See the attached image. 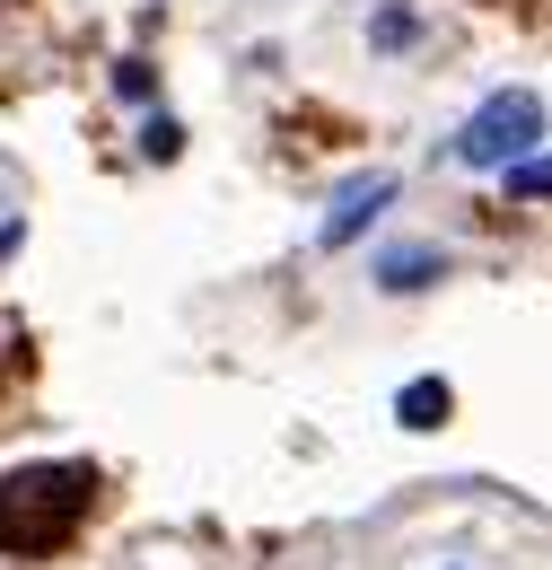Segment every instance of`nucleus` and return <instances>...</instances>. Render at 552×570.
Segmentation results:
<instances>
[{
    "label": "nucleus",
    "instance_id": "1",
    "mask_svg": "<svg viewBox=\"0 0 552 570\" xmlns=\"http://www.w3.org/2000/svg\"><path fill=\"white\" fill-rule=\"evenodd\" d=\"M88 500H97L88 465H27V474H9L0 483V553H53V544H70Z\"/></svg>",
    "mask_w": 552,
    "mask_h": 570
},
{
    "label": "nucleus",
    "instance_id": "6",
    "mask_svg": "<svg viewBox=\"0 0 552 570\" xmlns=\"http://www.w3.org/2000/svg\"><path fill=\"white\" fill-rule=\"evenodd\" d=\"M140 149H149V158H176V149H185V132H176L167 115H149V124H140Z\"/></svg>",
    "mask_w": 552,
    "mask_h": 570
},
{
    "label": "nucleus",
    "instance_id": "7",
    "mask_svg": "<svg viewBox=\"0 0 552 570\" xmlns=\"http://www.w3.org/2000/svg\"><path fill=\"white\" fill-rule=\"evenodd\" d=\"M518 194H552V158H526V167H518Z\"/></svg>",
    "mask_w": 552,
    "mask_h": 570
},
{
    "label": "nucleus",
    "instance_id": "3",
    "mask_svg": "<svg viewBox=\"0 0 552 570\" xmlns=\"http://www.w3.org/2000/svg\"><path fill=\"white\" fill-rule=\"evenodd\" d=\"M386 203H395V176H351L343 194H334V212H325V246H351Z\"/></svg>",
    "mask_w": 552,
    "mask_h": 570
},
{
    "label": "nucleus",
    "instance_id": "2",
    "mask_svg": "<svg viewBox=\"0 0 552 570\" xmlns=\"http://www.w3.org/2000/svg\"><path fill=\"white\" fill-rule=\"evenodd\" d=\"M535 132H544V106H535L526 88H500V97L474 106V124L456 132V158H465V167H509V158L535 149Z\"/></svg>",
    "mask_w": 552,
    "mask_h": 570
},
{
    "label": "nucleus",
    "instance_id": "5",
    "mask_svg": "<svg viewBox=\"0 0 552 570\" xmlns=\"http://www.w3.org/2000/svg\"><path fill=\"white\" fill-rule=\"evenodd\" d=\"M395 413H404L413 430H438V422H447V386H438V377H421V386L395 395Z\"/></svg>",
    "mask_w": 552,
    "mask_h": 570
},
{
    "label": "nucleus",
    "instance_id": "4",
    "mask_svg": "<svg viewBox=\"0 0 552 570\" xmlns=\"http://www.w3.org/2000/svg\"><path fill=\"white\" fill-rule=\"evenodd\" d=\"M438 273H447V264H438V255H421V246H404V255H386V264H377V282H386V289H430Z\"/></svg>",
    "mask_w": 552,
    "mask_h": 570
}]
</instances>
